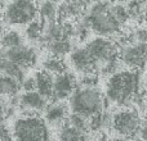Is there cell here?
Segmentation results:
<instances>
[{"instance_id":"obj_1","label":"cell","mask_w":147,"mask_h":141,"mask_svg":"<svg viewBox=\"0 0 147 141\" xmlns=\"http://www.w3.org/2000/svg\"><path fill=\"white\" fill-rule=\"evenodd\" d=\"M138 76L134 70H119L106 83V98L116 105L132 103L138 94Z\"/></svg>"},{"instance_id":"obj_2","label":"cell","mask_w":147,"mask_h":141,"mask_svg":"<svg viewBox=\"0 0 147 141\" xmlns=\"http://www.w3.org/2000/svg\"><path fill=\"white\" fill-rule=\"evenodd\" d=\"M103 95L97 87H78L69 100V108L72 113L86 119L103 112Z\"/></svg>"},{"instance_id":"obj_3","label":"cell","mask_w":147,"mask_h":141,"mask_svg":"<svg viewBox=\"0 0 147 141\" xmlns=\"http://www.w3.org/2000/svg\"><path fill=\"white\" fill-rule=\"evenodd\" d=\"M110 7H111L110 3H93L83 17L84 22L88 25L89 30L99 35V37L115 35L121 27L111 15Z\"/></svg>"},{"instance_id":"obj_4","label":"cell","mask_w":147,"mask_h":141,"mask_svg":"<svg viewBox=\"0 0 147 141\" xmlns=\"http://www.w3.org/2000/svg\"><path fill=\"white\" fill-rule=\"evenodd\" d=\"M12 137L14 141H49L48 124L38 114H23L13 122Z\"/></svg>"},{"instance_id":"obj_5","label":"cell","mask_w":147,"mask_h":141,"mask_svg":"<svg viewBox=\"0 0 147 141\" xmlns=\"http://www.w3.org/2000/svg\"><path fill=\"white\" fill-rule=\"evenodd\" d=\"M38 5L34 1L16 0L5 5L3 12V19L7 25L27 26L38 19Z\"/></svg>"},{"instance_id":"obj_6","label":"cell","mask_w":147,"mask_h":141,"mask_svg":"<svg viewBox=\"0 0 147 141\" xmlns=\"http://www.w3.org/2000/svg\"><path fill=\"white\" fill-rule=\"evenodd\" d=\"M141 126V117L134 109H123L112 116V128L119 136L125 139H129L140 132Z\"/></svg>"},{"instance_id":"obj_7","label":"cell","mask_w":147,"mask_h":141,"mask_svg":"<svg viewBox=\"0 0 147 141\" xmlns=\"http://www.w3.org/2000/svg\"><path fill=\"white\" fill-rule=\"evenodd\" d=\"M84 48L88 50V53L90 54V57L93 58V61L97 63L99 67L102 64L107 63L110 61L117 59V45L114 41L109 40L106 37H96L93 40H90Z\"/></svg>"},{"instance_id":"obj_8","label":"cell","mask_w":147,"mask_h":141,"mask_svg":"<svg viewBox=\"0 0 147 141\" xmlns=\"http://www.w3.org/2000/svg\"><path fill=\"white\" fill-rule=\"evenodd\" d=\"M119 59L132 69H140L147 64V43H133L124 46L119 51Z\"/></svg>"},{"instance_id":"obj_9","label":"cell","mask_w":147,"mask_h":141,"mask_svg":"<svg viewBox=\"0 0 147 141\" xmlns=\"http://www.w3.org/2000/svg\"><path fill=\"white\" fill-rule=\"evenodd\" d=\"M0 59L10 61L25 69L35 66L38 61V54L34 48H30L27 45H20L12 49H0Z\"/></svg>"},{"instance_id":"obj_10","label":"cell","mask_w":147,"mask_h":141,"mask_svg":"<svg viewBox=\"0 0 147 141\" xmlns=\"http://www.w3.org/2000/svg\"><path fill=\"white\" fill-rule=\"evenodd\" d=\"M76 88H78V83H76L75 77H74L71 73L66 72V73H62V74L54 76V78H53V101H52V103L62 101V100H65V99L70 98Z\"/></svg>"},{"instance_id":"obj_11","label":"cell","mask_w":147,"mask_h":141,"mask_svg":"<svg viewBox=\"0 0 147 141\" xmlns=\"http://www.w3.org/2000/svg\"><path fill=\"white\" fill-rule=\"evenodd\" d=\"M70 64L72 68L78 72L83 73V74H88V73H97L98 66L93 61L90 54L88 53L85 48H76L74 49L70 54Z\"/></svg>"},{"instance_id":"obj_12","label":"cell","mask_w":147,"mask_h":141,"mask_svg":"<svg viewBox=\"0 0 147 141\" xmlns=\"http://www.w3.org/2000/svg\"><path fill=\"white\" fill-rule=\"evenodd\" d=\"M47 106H48V100L38 91L23 92L20 96V108L25 112V116H34L39 112L45 110Z\"/></svg>"},{"instance_id":"obj_13","label":"cell","mask_w":147,"mask_h":141,"mask_svg":"<svg viewBox=\"0 0 147 141\" xmlns=\"http://www.w3.org/2000/svg\"><path fill=\"white\" fill-rule=\"evenodd\" d=\"M69 118V106L63 103V101H57V103H52L47 106L45 109V119L47 123L49 124H65V121L67 122Z\"/></svg>"},{"instance_id":"obj_14","label":"cell","mask_w":147,"mask_h":141,"mask_svg":"<svg viewBox=\"0 0 147 141\" xmlns=\"http://www.w3.org/2000/svg\"><path fill=\"white\" fill-rule=\"evenodd\" d=\"M63 39H69L65 22L54 21V22H51V23H45V27H44V35H43V39H41L40 44H43V45H48V44L53 43V41L63 40Z\"/></svg>"},{"instance_id":"obj_15","label":"cell","mask_w":147,"mask_h":141,"mask_svg":"<svg viewBox=\"0 0 147 141\" xmlns=\"http://www.w3.org/2000/svg\"><path fill=\"white\" fill-rule=\"evenodd\" d=\"M36 83V91L48 101H53V77L47 72H36L34 76Z\"/></svg>"},{"instance_id":"obj_16","label":"cell","mask_w":147,"mask_h":141,"mask_svg":"<svg viewBox=\"0 0 147 141\" xmlns=\"http://www.w3.org/2000/svg\"><path fill=\"white\" fill-rule=\"evenodd\" d=\"M85 7L86 4L81 1L62 3L58 5V19H69V18L79 17L84 13Z\"/></svg>"},{"instance_id":"obj_17","label":"cell","mask_w":147,"mask_h":141,"mask_svg":"<svg viewBox=\"0 0 147 141\" xmlns=\"http://www.w3.org/2000/svg\"><path fill=\"white\" fill-rule=\"evenodd\" d=\"M0 76L10 77L20 83L25 80V72L22 67L7 59H0Z\"/></svg>"},{"instance_id":"obj_18","label":"cell","mask_w":147,"mask_h":141,"mask_svg":"<svg viewBox=\"0 0 147 141\" xmlns=\"http://www.w3.org/2000/svg\"><path fill=\"white\" fill-rule=\"evenodd\" d=\"M58 141H89V137L86 135V132L74 128L66 122L65 124H62L59 127Z\"/></svg>"},{"instance_id":"obj_19","label":"cell","mask_w":147,"mask_h":141,"mask_svg":"<svg viewBox=\"0 0 147 141\" xmlns=\"http://www.w3.org/2000/svg\"><path fill=\"white\" fill-rule=\"evenodd\" d=\"M110 127H112V116L105 110L89 118V131L102 132Z\"/></svg>"},{"instance_id":"obj_20","label":"cell","mask_w":147,"mask_h":141,"mask_svg":"<svg viewBox=\"0 0 147 141\" xmlns=\"http://www.w3.org/2000/svg\"><path fill=\"white\" fill-rule=\"evenodd\" d=\"M48 53L51 54L53 58H62L66 54H71L72 51V44L69 39H63V40L53 41V43L45 45Z\"/></svg>"},{"instance_id":"obj_21","label":"cell","mask_w":147,"mask_h":141,"mask_svg":"<svg viewBox=\"0 0 147 141\" xmlns=\"http://www.w3.org/2000/svg\"><path fill=\"white\" fill-rule=\"evenodd\" d=\"M39 17L44 23H51L58 19V5L52 1H44L38 7Z\"/></svg>"},{"instance_id":"obj_22","label":"cell","mask_w":147,"mask_h":141,"mask_svg":"<svg viewBox=\"0 0 147 141\" xmlns=\"http://www.w3.org/2000/svg\"><path fill=\"white\" fill-rule=\"evenodd\" d=\"M44 27H45V23L38 18L35 19L34 22H31L30 25L26 26V30H25V33H26V37L31 41H35V43H41V39H43V35H44Z\"/></svg>"},{"instance_id":"obj_23","label":"cell","mask_w":147,"mask_h":141,"mask_svg":"<svg viewBox=\"0 0 147 141\" xmlns=\"http://www.w3.org/2000/svg\"><path fill=\"white\" fill-rule=\"evenodd\" d=\"M43 70L47 72L48 74H54V76H58L62 74V73H66L67 70V66L61 58H51L45 59L43 62Z\"/></svg>"},{"instance_id":"obj_24","label":"cell","mask_w":147,"mask_h":141,"mask_svg":"<svg viewBox=\"0 0 147 141\" xmlns=\"http://www.w3.org/2000/svg\"><path fill=\"white\" fill-rule=\"evenodd\" d=\"M20 88L21 83L18 81L13 80L10 77L0 76V95L13 98V96H17Z\"/></svg>"},{"instance_id":"obj_25","label":"cell","mask_w":147,"mask_h":141,"mask_svg":"<svg viewBox=\"0 0 147 141\" xmlns=\"http://www.w3.org/2000/svg\"><path fill=\"white\" fill-rule=\"evenodd\" d=\"M23 39L21 36L20 32H17L16 30H8L5 32H3L1 37H0V44H1L3 49H12L16 46L23 45Z\"/></svg>"},{"instance_id":"obj_26","label":"cell","mask_w":147,"mask_h":141,"mask_svg":"<svg viewBox=\"0 0 147 141\" xmlns=\"http://www.w3.org/2000/svg\"><path fill=\"white\" fill-rule=\"evenodd\" d=\"M110 13H111L114 19L116 21L120 26L125 25V23L130 19L128 8H127V5H124V4H111V7H110Z\"/></svg>"},{"instance_id":"obj_27","label":"cell","mask_w":147,"mask_h":141,"mask_svg":"<svg viewBox=\"0 0 147 141\" xmlns=\"http://www.w3.org/2000/svg\"><path fill=\"white\" fill-rule=\"evenodd\" d=\"M67 123L71 127H74V128L80 130V131L86 132V134H88V131H89V119L84 118V117L79 116V114L70 113L69 118H67Z\"/></svg>"},{"instance_id":"obj_28","label":"cell","mask_w":147,"mask_h":141,"mask_svg":"<svg viewBox=\"0 0 147 141\" xmlns=\"http://www.w3.org/2000/svg\"><path fill=\"white\" fill-rule=\"evenodd\" d=\"M119 59H114V61H110L107 62V63L102 64L101 67H99V72L102 73L103 76H114L115 73L119 72Z\"/></svg>"},{"instance_id":"obj_29","label":"cell","mask_w":147,"mask_h":141,"mask_svg":"<svg viewBox=\"0 0 147 141\" xmlns=\"http://www.w3.org/2000/svg\"><path fill=\"white\" fill-rule=\"evenodd\" d=\"M127 8H128L130 18H133V19H143L145 18L143 4H141V3H129L127 5Z\"/></svg>"},{"instance_id":"obj_30","label":"cell","mask_w":147,"mask_h":141,"mask_svg":"<svg viewBox=\"0 0 147 141\" xmlns=\"http://www.w3.org/2000/svg\"><path fill=\"white\" fill-rule=\"evenodd\" d=\"M133 43L146 44L147 43V26H140L134 31H132Z\"/></svg>"},{"instance_id":"obj_31","label":"cell","mask_w":147,"mask_h":141,"mask_svg":"<svg viewBox=\"0 0 147 141\" xmlns=\"http://www.w3.org/2000/svg\"><path fill=\"white\" fill-rule=\"evenodd\" d=\"M97 82H98L97 73L83 74V77L80 78V87H96Z\"/></svg>"},{"instance_id":"obj_32","label":"cell","mask_w":147,"mask_h":141,"mask_svg":"<svg viewBox=\"0 0 147 141\" xmlns=\"http://www.w3.org/2000/svg\"><path fill=\"white\" fill-rule=\"evenodd\" d=\"M21 90H23V92L36 91L35 78H34V77H25V80L21 82Z\"/></svg>"},{"instance_id":"obj_33","label":"cell","mask_w":147,"mask_h":141,"mask_svg":"<svg viewBox=\"0 0 147 141\" xmlns=\"http://www.w3.org/2000/svg\"><path fill=\"white\" fill-rule=\"evenodd\" d=\"M0 141H12V131L3 122H0Z\"/></svg>"},{"instance_id":"obj_34","label":"cell","mask_w":147,"mask_h":141,"mask_svg":"<svg viewBox=\"0 0 147 141\" xmlns=\"http://www.w3.org/2000/svg\"><path fill=\"white\" fill-rule=\"evenodd\" d=\"M140 137L142 141H147V121L142 122V126H141V130H140Z\"/></svg>"},{"instance_id":"obj_35","label":"cell","mask_w":147,"mask_h":141,"mask_svg":"<svg viewBox=\"0 0 147 141\" xmlns=\"http://www.w3.org/2000/svg\"><path fill=\"white\" fill-rule=\"evenodd\" d=\"M5 117V105L3 104V101L0 100V122H3Z\"/></svg>"},{"instance_id":"obj_36","label":"cell","mask_w":147,"mask_h":141,"mask_svg":"<svg viewBox=\"0 0 147 141\" xmlns=\"http://www.w3.org/2000/svg\"><path fill=\"white\" fill-rule=\"evenodd\" d=\"M107 141H129V140L125 139V137H121V136H115V137H111V139H109Z\"/></svg>"},{"instance_id":"obj_37","label":"cell","mask_w":147,"mask_h":141,"mask_svg":"<svg viewBox=\"0 0 147 141\" xmlns=\"http://www.w3.org/2000/svg\"><path fill=\"white\" fill-rule=\"evenodd\" d=\"M143 14H145V18H147V3L143 4Z\"/></svg>"},{"instance_id":"obj_38","label":"cell","mask_w":147,"mask_h":141,"mask_svg":"<svg viewBox=\"0 0 147 141\" xmlns=\"http://www.w3.org/2000/svg\"><path fill=\"white\" fill-rule=\"evenodd\" d=\"M98 141H102V140H98Z\"/></svg>"}]
</instances>
